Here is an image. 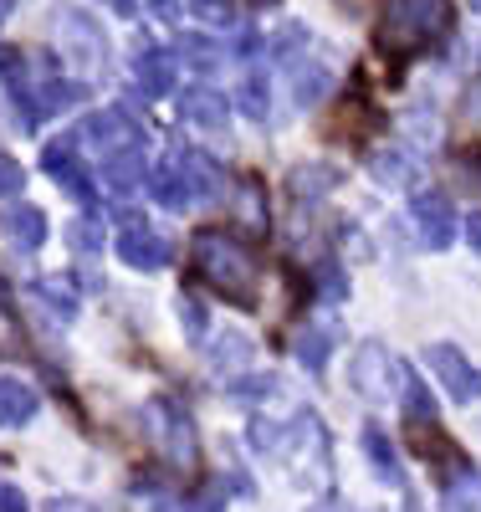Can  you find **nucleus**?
I'll return each instance as SVG.
<instances>
[{
    "label": "nucleus",
    "mask_w": 481,
    "mask_h": 512,
    "mask_svg": "<svg viewBox=\"0 0 481 512\" xmlns=\"http://www.w3.org/2000/svg\"><path fill=\"white\" fill-rule=\"evenodd\" d=\"M236 98H241V113H246V118H256V123H267V118H272V93H267V77H256V72H251V77L241 82V93H236Z\"/></svg>",
    "instance_id": "23"
},
{
    "label": "nucleus",
    "mask_w": 481,
    "mask_h": 512,
    "mask_svg": "<svg viewBox=\"0 0 481 512\" xmlns=\"http://www.w3.org/2000/svg\"><path fill=\"white\" fill-rule=\"evenodd\" d=\"M6 236H11L16 251H41V246H47V236H52V226H47V216H41L36 205H16L11 216H6Z\"/></svg>",
    "instance_id": "17"
},
{
    "label": "nucleus",
    "mask_w": 481,
    "mask_h": 512,
    "mask_svg": "<svg viewBox=\"0 0 481 512\" xmlns=\"http://www.w3.org/2000/svg\"><path fill=\"white\" fill-rule=\"evenodd\" d=\"M118 256H123L128 267H139V272H164V267L174 262L169 241H164V236H154L144 221H139V226H128V231L118 236Z\"/></svg>",
    "instance_id": "10"
},
{
    "label": "nucleus",
    "mask_w": 481,
    "mask_h": 512,
    "mask_svg": "<svg viewBox=\"0 0 481 512\" xmlns=\"http://www.w3.org/2000/svg\"><path fill=\"white\" fill-rule=\"evenodd\" d=\"M338 175L328 164H308V169H292V195H323Z\"/></svg>",
    "instance_id": "25"
},
{
    "label": "nucleus",
    "mask_w": 481,
    "mask_h": 512,
    "mask_svg": "<svg viewBox=\"0 0 481 512\" xmlns=\"http://www.w3.org/2000/svg\"><path fill=\"white\" fill-rule=\"evenodd\" d=\"M103 185H108L118 200L139 195V185H149V164H144L139 144H134V149H118V154L103 159Z\"/></svg>",
    "instance_id": "13"
},
{
    "label": "nucleus",
    "mask_w": 481,
    "mask_h": 512,
    "mask_svg": "<svg viewBox=\"0 0 481 512\" xmlns=\"http://www.w3.org/2000/svg\"><path fill=\"white\" fill-rule=\"evenodd\" d=\"M77 144H82L77 134L47 144V149H41V164H47V175H52L77 205H93V200H98V185H93V175H87V164L77 159Z\"/></svg>",
    "instance_id": "5"
},
{
    "label": "nucleus",
    "mask_w": 481,
    "mask_h": 512,
    "mask_svg": "<svg viewBox=\"0 0 481 512\" xmlns=\"http://www.w3.org/2000/svg\"><path fill=\"white\" fill-rule=\"evenodd\" d=\"M405 512H415V502H410V497H405Z\"/></svg>",
    "instance_id": "42"
},
{
    "label": "nucleus",
    "mask_w": 481,
    "mask_h": 512,
    "mask_svg": "<svg viewBox=\"0 0 481 512\" xmlns=\"http://www.w3.org/2000/svg\"><path fill=\"white\" fill-rule=\"evenodd\" d=\"M67 246L82 251V256H98V251H103V226L87 221V216H82V221H67Z\"/></svg>",
    "instance_id": "24"
},
{
    "label": "nucleus",
    "mask_w": 481,
    "mask_h": 512,
    "mask_svg": "<svg viewBox=\"0 0 481 512\" xmlns=\"http://www.w3.org/2000/svg\"><path fill=\"white\" fill-rule=\"evenodd\" d=\"M149 195L164 205V210H190L195 205V185H190V175H185V159H180V149H174L154 175H149Z\"/></svg>",
    "instance_id": "12"
},
{
    "label": "nucleus",
    "mask_w": 481,
    "mask_h": 512,
    "mask_svg": "<svg viewBox=\"0 0 481 512\" xmlns=\"http://www.w3.org/2000/svg\"><path fill=\"white\" fill-rule=\"evenodd\" d=\"M405 390H410V395H405V405H410V420H435V395L425 390V384H415V379H410Z\"/></svg>",
    "instance_id": "31"
},
{
    "label": "nucleus",
    "mask_w": 481,
    "mask_h": 512,
    "mask_svg": "<svg viewBox=\"0 0 481 512\" xmlns=\"http://www.w3.org/2000/svg\"><path fill=\"white\" fill-rule=\"evenodd\" d=\"M0 11H6V0H0Z\"/></svg>",
    "instance_id": "43"
},
{
    "label": "nucleus",
    "mask_w": 481,
    "mask_h": 512,
    "mask_svg": "<svg viewBox=\"0 0 481 512\" xmlns=\"http://www.w3.org/2000/svg\"><path fill=\"white\" fill-rule=\"evenodd\" d=\"M415 221H420V241L430 246V251H446L451 241H456V210H451V200L441 195V190H420L415 195Z\"/></svg>",
    "instance_id": "8"
},
{
    "label": "nucleus",
    "mask_w": 481,
    "mask_h": 512,
    "mask_svg": "<svg viewBox=\"0 0 481 512\" xmlns=\"http://www.w3.org/2000/svg\"><path fill=\"white\" fill-rule=\"evenodd\" d=\"M333 328H302V338H297V359H302V369H323L328 364V354H333Z\"/></svg>",
    "instance_id": "21"
},
{
    "label": "nucleus",
    "mask_w": 481,
    "mask_h": 512,
    "mask_svg": "<svg viewBox=\"0 0 481 512\" xmlns=\"http://www.w3.org/2000/svg\"><path fill=\"white\" fill-rule=\"evenodd\" d=\"M180 108H185V118L190 123H200V128H210V134H221V128L231 123V103L215 93V88H190L185 98H180Z\"/></svg>",
    "instance_id": "16"
},
{
    "label": "nucleus",
    "mask_w": 481,
    "mask_h": 512,
    "mask_svg": "<svg viewBox=\"0 0 481 512\" xmlns=\"http://www.w3.org/2000/svg\"><path fill=\"white\" fill-rule=\"evenodd\" d=\"M190 267L195 277L231 308H256L261 303V267L241 236L231 231H195L190 241Z\"/></svg>",
    "instance_id": "1"
},
{
    "label": "nucleus",
    "mask_w": 481,
    "mask_h": 512,
    "mask_svg": "<svg viewBox=\"0 0 481 512\" xmlns=\"http://www.w3.org/2000/svg\"><path fill=\"white\" fill-rule=\"evenodd\" d=\"M466 6H471V11H481V0H466Z\"/></svg>",
    "instance_id": "41"
},
{
    "label": "nucleus",
    "mask_w": 481,
    "mask_h": 512,
    "mask_svg": "<svg viewBox=\"0 0 481 512\" xmlns=\"http://www.w3.org/2000/svg\"><path fill=\"white\" fill-rule=\"evenodd\" d=\"M348 379H354V390L364 395V400H389V395H400V384H405V374H400V359L389 354L384 344H364L359 354H354V369H348Z\"/></svg>",
    "instance_id": "3"
},
{
    "label": "nucleus",
    "mask_w": 481,
    "mask_h": 512,
    "mask_svg": "<svg viewBox=\"0 0 481 512\" xmlns=\"http://www.w3.org/2000/svg\"><path fill=\"white\" fill-rule=\"evenodd\" d=\"M149 11L159 21H180V0H149Z\"/></svg>",
    "instance_id": "37"
},
{
    "label": "nucleus",
    "mask_w": 481,
    "mask_h": 512,
    "mask_svg": "<svg viewBox=\"0 0 481 512\" xmlns=\"http://www.w3.org/2000/svg\"><path fill=\"white\" fill-rule=\"evenodd\" d=\"M108 6H113L118 16H128V11H134V0H108Z\"/></svg>",
    "instance_id": "40"
},
{
    "label": "nucleus",
    "mask_w": 481,
    "mask_h": 512,
    "mask_svg": "<svg viewBox=\"0 0 481 512\" xmlns=\"http://www.w3.org/2000/svg\"><path fill=\"white\" fill-rule=\"evenodd\" d=\"M180 159H185V175L195 185V200H215V195H221V169H215L200 149H180Z\"/></svg>",
    "instance_id": "20"
},
{
    "label": "nucleus",
    "mask_w": 481,
    "mask_h": 512,
    "mask_svg": "<svg viewBox=\"0 0 481 512\" xmlns=\"http://www.w3.org/2000/svg\"><path fill=\"white\" fill-rule=\"evenodd\" d=\"M21 344H26V333H21L16 313H11V308H0V359H16Z\"/></svg>",
    "instance_id": "27"
},
{
    "label": "nucleus",
    "mask_w": 481,
    "mask_h": 512,
    "mask_svg": "<svg viewBox=\"0 0 481 512\" xmlns=\"http://www.w3.org/2000/svg\"><path fill=\"white\" fill-rule=\"evenodd\" d=\"M47 512H98L93 502H82V497H52Z\"/></svg>",
    "instance_id": "36"
},
{
    "label": "nucleus",
    "mask_w": 481,
    "mask_h": 512,
    "mask_svg": "<svg viewBox=\"0 0 481 512\" xmlns=\"http://www.w3.org/2000/svg\"><path fill=\"white\" fill-rule=\"evenodd\" d=\"M456 175H461L471 190H481V144H466V149L456 154Z\"/></svg>",
    "instance_id": "29"
},
{
    "label": "nucleus",
    "mask_w": 481,
    "mask_h": 512,
    "mask_svg": "<svg viewBox=\"0 0 481 512\" xmlns=\"http://www.w3.org/2000/svg\"><path fill=\"white\" fill-rule=\"evenodd\" d=\"M328 93V72L323 67H313L308 77H297V103H318Z\"/></svg>",
    "instance_id": "32"
},
{
    "label": "nucleus",
    "mask_w": 481,
    "mask_h": 512,
    "mask_svg": "<svg viewBox=\"0 0 481 512\" xmlns=\"http://www.w3.org/2000/svg\"><path fill=\"white\" fill-rule=\"evenodd\" d=\"M149 425H154V441L169 451V461H180V466H195L200 456V441H195V420L174 405V400H154L149 410Z\"/></svg>",
    "instance_id": "4"
},
{
    "label": "nucleus",
    "mask_w": 481,
    "mask_h": 512,
    "mask_svg": "<svg viewBox=\"0 0 481 512\" xmlns=\"http://www.w3.org/2000/svg\"><path fill=\"white\" fill-rule=\"evenodd\" d=\"M425 369L441 379L456 400H476V395H481V369L466 364V354L451 349V344H430V349H425Z\"/></svg>",
    "instance_id": "7"
},
{
    "label": "nucleus",
    "mask_w": 481,
    "mask_h": 512,
    "mask_svg": "<svg viewBox=\"0 0 481 512\" xmlns=\"http://www.w3.org/2000/svg\"><path fill=\"white\" fill-rule=\"evenodd\" d=\"M446 512H481V472H471V466H466L461 477H451Z\"/></svg>",
    "instance_id": "22"
},
{
    "label": "nucleus",
    "mask_w": 481,
    "mask_h": 512,
    "mask_svg": "<svg viewBox=\"0 0 481 512\" xmlns=\"http://www.w3.org/2000/svg\"><path fill=\"white\" fill-rule=\"evenodd\" d=\"M210 359H215V364H226V369H231V364H241V359H246V338H241V333H226L221 344H215V354H210Z\"/></svg>",
    "instance_id": "33"
},
{
    "label": "nucleus",
    "mask_w": 481,
    "mask_h": 512,
    "mask_svg": "<svg viewBox=\"0 0 481 512\" xmlns=\"http://www.w3.org/2000/svg\"><path fill=\"white\" fill-rule=\"evenodd\" d=\"M82 139H93V149H103V159H108L118 149H134L139 144V123L128 118L123 108H98L93 118L82 123Z\"/></svg>",
    "instance_id": "9"
},
{
    "label": "nucleus",
    "mask_w": 481,
    "mask_h": 512,
    "mask_svg": "<svg viewBox=\"0 0 481 512\" xmlns=\"http://www.w3.org/2000/svg\"><path fill=\"white\" fill-rule=\"evenodd\" d=\"M36 410H41V400L31 384L0 379V425H26V420H36Z\"/></svg>",
    "instance_id": "18"
},
{
    "label": "nucleus",
    "mask_w": 481,
    "mask_h": 512,
    "mask_svg": "<svg viewBox=\"0 0 481 512\" xmlns=\"http://www.w3.org/2000/svg\"><path fill=\"white\" fill-rule=\"evenodd\" d=\"M174 77H180V62H174V52H159V47H144L134 57V82L149 93V98H164L174 93Z\"/></svg>",
    "instance_id": "14"
},
{
    "label": "nucleus",
    "mask_w": 481,
    "mask_h": 512,
    "mask_svg": "<svg viewBox=\"0 0 481 512\" xmlns=\"http://www.w3.org/2000/svg\"><path fill=\"white\" fill-rule=\"evenodd\" d=\"M174 57H195L190 67H215V62H221V52H215V41H205V36H195V31H185V36H180V47H174Z\"/></svg>",
    "instance_id": "26"
},
{
    "label": "nucleus",
    "mask_w": 481,
    "mask_h": 512,
    "mask_svg": "<svg viewBox=\"0 0 481 512\" xmlns=\"http://www.w3.org/2000/svg\"><path fill=\"white\" fill-rule=\"evenodd\" d=\"M364 451H369L374 472H379L389 487H400V482H405V477H400V456H395V446L384 441V431H379V425H364Z\"/></svg>",
    "instance_id": "19"
},
{
    "label": "nucleus",
    "mask_w": 481,
    "mask_h": 512,
    "mask_svg": "<svg viewBox=\"0 0 481 512\" xmlns=\"http://www.w3.org/2000/svg\"><path fill=\"white\" fill-rule=\"evenodd\" d=\"M231 226H241L246 236L267 231V195H261L256 180H236V190H231Z\"/></svg>",
    "instance_id": "15"
},
{
    "label": "nucleus",
    "mask_w": 481,
    "mask_h": 512,
    "mask_svg": "<svg viewBox=\"0 0 481 512\" xmlns=\"http://www.w3.org/2000/svg\"><path fill=\"white\" fill-rule=\"evenodd\" d=\"M190 6H195L200 21H215V26L231 21V0H190Z\"/></svg>",
    "instance_id": "34"
},
{
    "label": "nucleus",
    "mask_w": 481,
    "mask_h": 512,
    "mask_svg": "<svg viewBox=\"0 0 481 512\" xmlns=\"http://www.w3.org/2000/svg\"><path fill=\"white\" fill-rule=\"evenodd\" d=\"M410 446L430 461V466H441V472H451V477H461L466 472V451L451 441V436H441V431H435V425L430 420H410Z\"/></svg>",
    "instance_id": "11"
},
{
    "label": "nucleus",
    "mask_w": 481,
    "mask_h": 512,
    "mask_svg": "<svg viewBox=\"0 0 481 512\" xmlns=\"http://www.w3.org/2000/svg\"><path fill=\"white\" fill-rule=\"evenodd\" d=\"M456 21L451 0H384L379 6V26H374V47L389 62H410L425 47H435Z\"/></svg>",
    "instance_id": "2"
},
{
    "label": "nucleus",
    "mask_w": 481,
    "mask_h": 512,
    "mask_svg": "<svg viewBox=\"0 0 481 512\" xmlns=\"http://www.w3.org/2000/svg\"><path fill=\"white\" fill-rule=\"evenodd\" d=\"M21 185H26V169H21L11 154H0V200L21 195Z\"/></svg>",
    "instance_id": "30"
},
{
    "label": "nucleus",
    "mask_w": 481,
    "mask_h": 512,
    "mask_svg": "<svg viewBox=\"0 0 481 512\" xmlns=\"http://www.w3.org/2000/svg\"><path fill=\"white\" fill-rule=\"evenodd\" d=\"M174 308H180V318H185V333H190L195 344H200V338H205V308L195 303L190 292H180V297H174Z\"/></svg>",
    "instance_id": "28"
},
{
    "label": "nucleus",
    "mask_w": 481,
    "mask_h": 512,
    "mask_svg": "<svg viewBox=\"0 0 481 512\" xmlns=\"http://www.w3.org/2000/svg\"><path fill=\"white\" fill-rule=\"evenodd\" d=\"M11 88H16V82H11ZM82 98H87L82 82H47V88H36V93L16 88V113H21V123H26V128H36L41 118L67 113V108H77Z\"/></svg>",
    "instance_id": "6"
},
{
    "label": "nucleus",
    "mask_w": 481,
    "mask_h": 512,
    "mask_svg": "<svg viewBox=\"0 0 481 512\" xmlns=\"http://www.w3.org/2000/svg\"><path fill=\"white\" fill-rule=\"evenodd\" d=\"M318 287H323V297H343V277L333 272V262L318 267Z\"/></svg>",
    "instance_id": "35"
},
{
    "label": "nucleus",
    "mask_w": 481,
    "mask_h": 512,
    "mask_svg": "<svg viewBox=\"0 0 481 512\" xmlns=\"http://www.w3.org/2000/svg\"><path fill=\"white\" fill-rule=\"evenodd\" d=\"M0 512H26V497L16 487H0Z\"/></svg>",
    "instance_id": "38"
},
{
    "label": "nucleus",
    "mask_w": 481,
    "mask_h": 512,
    "mask_svg": "<svg viewBox=\"0 0 481 512\" xmlns=\"http://www.w3.org/2000/svg\"><path fill=\"white\" fill-rule=\"evenodd\" d=\"M466 241L481 251V216H466Z\"/></svg>",
    "instance_id": "39"
}]
</instances>
